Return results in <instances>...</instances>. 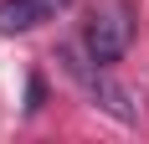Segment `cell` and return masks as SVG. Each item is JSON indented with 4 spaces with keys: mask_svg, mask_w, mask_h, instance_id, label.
Instances as JSON below:
<instances>
[{
    "mask_svg": "<svg viewBox=\"0 0 149 144\" xmlns=\"http://www.w3.org/2000/svg\"><path fill=\"white\" fill-rule=\"evenodd\" d=\"M72 0H0V31L15 36V31H31L41 21H57Z\"/></svg>",
    "mask_w": 149,
    "mask_h": 144,
    "instance_id": "cell-2",
    "label": "cell"
},
{
    "mask_svg": "<svg viewBox=\"0 0 149 144\" xmlns=\"http://www.w3.org/2000/svg\"><path fill=\"white\" fill-rule=\"evenodd\" d=\"M134 41V5L129 0H93L88 31H82V46L98 67H113V62L129 52Z\"/></svg>",
    "mask_w": 149,
    "mask_h": 144,
    "instance_id": "cell-1",
    "label": "cell"
}]
</instances>
